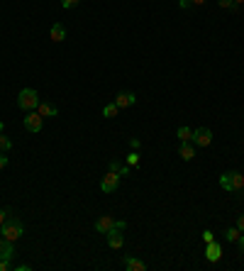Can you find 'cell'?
Returning a JSON list of instances; mask_svg holds the SVG:
<instances>
[{
    "label": "cell",
    "mask_w": 244,
    "mask_h": 271,
    "mask_svg": "<svg viewBox=\"0 0 244 271\" xmlns=\"http://www.w3.org/2000/svg\"><path fill=\"white\" fill-rule=\"evenodd\" d=\"M190 142L195 144V147H210V142H213V132L208 130V127H198V130H193V137H190Z\"/></svg>",
    "instance_id": "7"
},
{
    "label": "cell",
    "mask_w": 244,
    "mask_h": 271,
    "mask_svg": "<svg viewBox=\"0 0 244 271\" xmlns=\"http://www.w3.org/2000/svg\"><path fill=\"white\" fill-rule=\"evenodd\" d=\"M42 127H44V118L39 113H27L25 115V130L27 132L37 135V132H42Z\"/></svg>",
    "instance_id": "6"
},
{
    "label": "cell",
    "mask_w": 244,
    "mask_h": 271,
    "mask_svg": "<svg viewBox=\"0 0 244 271\" xmlns=\"http://www.w3.org/2000/svg\"><path fill=\"white\" fill-rule=\"evenodd\" d=\"M37 113H39L42 118H54L59 110H57V105H52V103H39V105H37Z\"/></svg>",
    "instance_id": "16"
},
{
    "label": "cell",
    "mask_w": 244,
    "mask_h": 271,
    "mask_svg": "<svg viewBox=\"0 0 244 271\" xmlns=\"http://www.w3.org/2000/svg\"><path fill=\"white\" fill-rule=\"evenodd\" d=\"M190 5H193V2H190V0H179V7H181V10H188V7H190Z\"/></svg>",
    "instance_id": "26"
},
{
    "label": "cell",
    "mask_w": 244,
    "mask_h": 271,
    "mask_svg": "<svg viewBox=\"0 0 244 271\" xmlns=\"http://www.w3.org/2000/svg\"><path fill=\"white\" fill-rule=\"evenodd\" d=\"M0 132H2V122H0Z\"/></svg>",
    "instance_id": "34"
},
{
    "label": "cell",
    "mask_w": 244,
    "mask_h": 271,
    "mask_svg": "<svg viewBox=\"0 0 244 271\" xmlns=\"http://www.w3.org/2000/svg\"><path fill=\"white\" fill-rule=\"evenodd\" d=\"M195 144L193 142H181V147H179V156H181L183 161H190L193 156H195Z\"/></svg>",
    "instance_id": "11"
},
{
    "label": "cell",
    "mask_w": 244,
    "mask_h": 271,
    "mask_svg": "<svg viewBox=\"0 0 244 271\" xmlns=\"http://www.w3.org/2000/svg\"><path fill=\"white\" fill-rule=\"evenodd\" d=\"M115 225H120V220H115L113 215H100V217L95 220V232L105 235V232H110Z\"/></svg>",
    "instance_id": "8"
},
{
    "label": "cell",
    "mask_w": 244,
    "mask_h": 271,
    "mask_svg": "<svg viewBox=\"0 0 244 271\" xmlns=\"http://www.w3.org/2000/svg\"><path fill=\"white\" fill-rule=\"evenodd\" d=\"M242 193H244V186H242Z\"/></svg>",
    "instance_id": "35"
},
{
    "label": "cell",
    "mask_w": 244,
    "mask_h": 271,
    "mask_svg": "<svg viewBox=\"0 0 244 271\" xmlns=\"http://www.w3.org/2000/svg\"><path fill=\"white\" fill-rule=\"evenodd\" d=\"M129 147H132V149H139V139L132 137V139H129Z\"/></svg>",
    "instance_id": "28"
},
{
    "label": "cell",
    "mask_w": 244,
    "mask_h": 271,
    "mask_svg": "<svg viewBox=\"0 0 244 271\" xmlns=\"http://www.w3.org/2000/svg\"><path fill=\"white\" fill-rule=\"evenodd\" d=\"M124 227H127V222L124 220H120V225H115L110 232H105V237H108V247L110 249H120L122 244H124Z\"/></svg>",
    "instance_id": "4"
},
{
    "label": "cell",
    "mask_w": 244,
    "mask_h": 271,
    "mask_svg": "<svg viewBox=\"0 0 244 271\" xmlns=\"http://www.w3.org/2000/svg\"><path fill=\"white\" fill-rule=\"evenodd\" d=\"M7 166V156H5V151H0V171Z\"/></svg>",
    "instance_id": "25"
},
{
    "label": "cell",
    "mask_w": 244,
    "mask_h": 271,
    "mask_svg": "<svg viewBox=\"0 0 244 271\" xmlns=\"http://www.w3.org/2000/svg\"><path fill=\"white\" fill-rule=\"evenodd\" d=\"M39 103H42V100H39V93H37L34 88H22L20 95H17V108H20V110L32 113Z\"/></svg>",
    "instance_id": "2"
},
{
    "label": "cell",
    "mask_w": 244,
    "mask_h": 271,
    "mask_svg": "<svg viewBox=\"0 0 244 271\" xmlns=\"http://www.w3.org/2000/svg\"><path fill=\"white\" fill-rule=\"evenodd\" d=\"M108 171H115V174H120V176H129V164H122L118 159H113V161L108 164Z\"/></svg>",
    "instance_id": "15"
},
{
    "label": "cell",
    "mask_w": 244,
    "mask_h": 271,
    "mask_svg": "<svg viewBox=\"0 0 244 271\" xmlns=\"http://www.w3.org/2000/svg\"><path fill=\"white\" fill-rule=\"evenodd\" d=\"M222 235H225L227 242H235V244H237V240H240V230H237V227H227Z\"/></svg>",
    "instance_id": "18"
},
{
    "label": "cell",
    "mask_w": 244,
    "mask_h": 271,
    "mask_svg": "<svg viewBox=\"0 0 244 271\" xmlns=\"http://www.w3.org/2000/svg\"><path fill=\"white\" fill-rule=\"evenodd\" d=\"M17 271H32V267H30V264H20V267H17Z\"/></svg>",
    "instance_id": "30"
},
{
    "label": "cell",
    "mask_w": 244,
    "mask_h": 271,
    "mask_svg": "<svg viewBox=\"0 0 244 271\" xmlns=\"http://www.w3.org/2000/svg\"><path fill=\"white\" fill-rule=\"evenodd\" d=\"M7 149H12V142L5 132H0V151H7Z\"/></svg>",
    "instance_id": "20"
},
{
    "label": "cell",
    "mask_w": 244,
    "mask_h": 271,
    "mask_svg": "<svg viewBox=\"0 0 244 271\" xmlns=\"http://www.w3.org/2000/svg\"><path fill=\"white\" fill-rule=\"evenodd\" d=\"M49 37H52V42H57V44L63 42V39H66V27H63L61 22H54L52 30H49Z\"/></svg>",
    "instance_id": "13"
},
{
    "label": "cell",
    "mask_w": 244,
    "mask_h": 271,
    "mask_svg": "<svg viewBox=\"0 0 244 271\" xmlns=\"http://www.w3.org/2000/svg\"><path fill=\"white\" fill-rule=\"evenodd\" d=\"M176 135H179V139H181V142H190V137H193V130H190V127H185V125H181Z\"/></svg>",
    "instance_id": "19"
},
{
    "label": "cell",
    "mask_w": 244,
    "mask_h": 271,
    "mask_svg": "<svg viewBox=\"0 0 244 271\" xmlns=\"http://www.w3.org/2000/svg\"><path fill=\"white\" fill-rule=\"evenodd\" d=\"M118 113H120V108H118L115 103H108V105L103 108V118H118Z\"/></svg>",
    "instance_id": "17"
},
{
    "label": "cell",
    "mask_w": 244,
    "mask_h": 271,
    "mask_svg": "<svg viewBox=\"0 0 244 271\" xmlns=\"http://www.w3.org/2000/svg\"><path fill=\"white\" fill-rule=\"evenodd\" d=\"M235 2H237V5H244V0H235Z\"/></svg>",
    "instance_id": "33"
},
{
    "label": "cell",
    "mask_w": 244,
    "mask_h": 271,
    "mask_svg": "<svg viewBox=\"0 0 244 271\" xmlns=\"http://www.w3.org/2000/svg\"><path fill=\"white\" fill-rule=\"evenodd\" d=\"M213 240H215V235H213L210 230H205V232H203V242L208 244V242H213Z\"/></svg>",
    "instance_id": "24"
},
{
    "label": "cell",
    "mask_w": 244,
    "mask_h": 271,
    "mask_svg": "<svg viewBox=\"0 0 244 271\" xmlns=\"http://www.w3.org/2000/svg\"><path fill=\"white\" fill-rule=\"evenodd\" d=\"M120 174H115V171H108L103 179H100V191L103 193H115L118 191V186H120Z\"/></svg>",
    "instance_id": "5"
},
{
    "label": "cell",
    "mask_w": 244,
    "mask_h": 271,
    "mask_svg": "<svg viewBox=\"0 0 244 271\" xmlns=\"http://www.w3.org/2000/svg\"><path fill=\"white\" fill-rule=\"evenodd\" d=\"M113 103H115L120 110H124V108H132V105L137 103V95H134V93H129V90H127V93H118Z\"/></svg>",
    "instance_id": "10"
},
{
    "label": "cell",
    "mask_w": 244,
    "mask_h": 271,
    "mask_svg": "<svg viewBox=\"0 0 244 271\" xmlns=\"http://www.w3.org/2000/svg\"><path fill=\"white\" fill-rule=\"evenodd\" d=\"M81 0H61V5H63V10H71V7H76Z\"/></svg>",
    "instance_id": "23"
},
{
    "label": "cell",
    "mask_w": 244,
    "mask_h": 271,
    "mask_svg": "<svg viewBox=\"0 0 244 271\" xmlns=\"http://www.w3.org/2000/svg\"><path fill=\"white\" fill-rule=\"evenodd\" d=\"M5 220H7V212L0 208V227H2V222H5Z\"/></svg>",
    "instance_id": "29"
},
{
    "label": "cell",
    "mask_w": 244,
    "mask_h": 271,
    "mask_svg": "<svg viewBox=\"0 0 244 271\" xmlns=\"http://www.w3.org/2000/svg\"><path fill=\"white\" fill-rule=\"evenodd\" d=\"M15 257V242H10V240H0V259H12Z\"/></svg>",
    "instance_id": "12"
},
{
    "label": "cell",
    "mask_w": 244,
    "mask_h": 271,
    "mask_svg": "<svg viewBox=\"0 0 244 271\" xmlns=\"http://www.w3.org/2000/svg\"><path fill=\"white\" fill-rule=\"evenodd\" d=\"M237 230H240V232H244V215H240V217H237Z\"/></svg>",
    "instance_id": "27"
},
{
    "label": "cell",
    "mask_w": 244,
    "mask_h": 271,
    "mask_svg": "<svg viewBox=\"0 0 244 271\" xmlns=\"http://www.w3.org/2000/svg\"><path fill=\"white\" fill-rule=\"evenodd\" d=\"M127 164H129V166H137V164H139V154H137V149L127 154Z\"/></svg>",
    "instance_id": "21"
},
{
    "label": "cell",
    "mask_w": 244,
    "mask_h": 271,
    "mask_svg": "<svg viewBox=\"0 0 244 271\" xmlns=\"http://www.w3.org/2000/svg\"><path fill=\"white\" fill-rule=\"evenodd\" d=\"M205 259H208L210 264H217V262L222 259V247H220L215 240L205 244Z\"/></svg>",
    "instance_id": "9"
},
{
    "label": "cell",
    "mask_w": 244,
    "mask_h": 271,
    "mask_svg": "<svg viewBox=\"0 0 244 271\" xmlns=\"http://www.w3.org/2000/svg\"><path fill=\"white\" fill-rule=\"evenodd\" d=\"M220 7H225V10H240V5L235 0H220Z\"/></svg>",
    "instance_id": "22"
},
{
    "label": "cell",
    "mask_w": 244,
    "mask_h": 271,
    "mask_svg": "<svg viewBox=\"0 0 244 271\" xmlns=\"http://www.w3.org/2000/svg\"><path fill=\"white\" fill-rule=\"evenodd\" d=\"M190 2H193V5H203L205 0H190Z\"/></svg>",
    "instance_id": "32"
},
{
    "label": "cell",
    "mask_w": 244,
    "mask_h": 271,
    "mask_svg": "<svg viewBox=\"0 0 244 271\" xmlns=\"http://www.w3.org/2000/svg\"><path fill=\"white\" fill-rule=\"evenodd\" d=\"M220 186H222L227 193H232V191H242L244 176L240 174V171H225V174L220 176Z\"/></svg>",
    "instance_id": "3"
},
{
    "label": "cell",
    "mask_w": 244,
    "mask_h": 271,
    "mask_svg": "<svg viewBox=\"0 0 244 271\" xmlns=\"http://www.w3.org/2000/svg\"><path fill=\"white\" fill-rule=\"evenodd\" d=\"M0 235H2L5 240H10V242H17V240L25 235V225H22V220H17V217H7V220L2 222V227H0Z\"/></svg>",
    "instance_id": "1"
},
{
    "label": "cell",
    "mask_w": 244,
    "mask_h": 271,
    "mask_svg": "<svg viewBox=\"0 0 244 271\" xmlns=\"http://www.w3.org/2000/svg\"><path fill=\"white\" fill-rule=\"evenodd\" d=\"M237 244H240V249H242V254H244V235H240V240H237Z\"/></svg>",
    "instance_id": "31"
},
{
    "label": "cell",
    "mask_w": 244,
    "mask_h": 271,
    "mask_svg": "<svg viewBox=\"0 0 244 271\" xmlns=\"http://www.w3.org/2000/svg\"><path fill=\"white\" fill-rule=\"evenodd\" d=\"M122 264H124V269L127 271H144L147 269V264H144L142 259H134V257H124Z\"/></svg>",
    "instance_id": "14"
}]
</instances>
